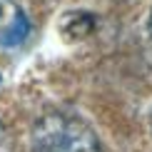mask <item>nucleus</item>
<instances>
[{
    "instance_id": "nucleus-1",
    "label": "nucleus",
    "mask_w": 152,
    "mask_h": 152,
    "mask_svg": "<svg viewBox=\"0 0 152 152\" xmlns=\"http://www.w3.org/2000/svg\"><path fill=\"white\" fill-rule=\"evenodd\" d=\"M33 152H100L95 130L77 115L50 112L40 117L30 135Z\"/></svg>"
},
{
    "instance_id": "nucleus-2",
    "label": "nucleus",
    "mask_w": 152,
    "mask_h": 152,
    "mask_svg": "<svg viewBox=\"0 0 152 152\" xmlns=\"http://www.w3.org/2000/svg\"><path fill=\"white\" fill-rule=\"evenodd\" d=\"M28 30H30L28 18H25V15H18L15 23H12L8 30H3V33H0V45H5V48H10V45H20L25 37H28Z\"/></svg>"
},
{
    "instance_id": "nucleus-3",
    "label": "nucleus",
    "mask_w": 152,
    "mask_h": 152,
    "mask_svg": "<svg viewBox=\"0 0 152 152\" xmlns=\"http://www.w3.org/2000/svg\"><path fill=\"white\" fill-rule=\"evenodd\" d=\"M150 35H152V15H150Z\"/></svg>"
},
{
    "instance_id": "nucleus-4",
    "label": "nucleus",
    "mask_w": 152,
    "mask_h": 152,
    "mask_svg": "<svg viewBox=\"0 0 152 152\" xmlns=\"http://www.w3.org/2000/svg\"><path fill=\"white\" fill-rule=\"evenodd\" d=\"M0 12H3V8H0Z\"/></svg>"
}]
</instances>
